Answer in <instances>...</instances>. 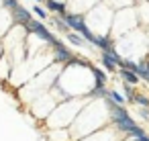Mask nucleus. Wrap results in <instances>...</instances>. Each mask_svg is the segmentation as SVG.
<instances>
[{
	"mask_svg": "<svg viewBox=\"0 0 149 141\" xmlns=\"http://www.w3.org/2000/svg\"><path fill=\"white\" fill-rule=\"evenodd\" d=\"M2 6H6V8L10 10V8L19 6V2H17V0H2Z\"/></svg>",
	"mask_w": 149,
	"mask_h": 141,
	"instance_id": "nucleus-22",
	"label": "nucleus"
},
{
	"mask_svg": "<svg viewBox=\"0 0 149 141\" xmlns=\"http://www.w3.org/2000/svg\"><path fill=\"white\" fill-rule=\"evenodd\" d=\"M65 41H68L70 45H74V47H80V49L88 47V41H86L80 33H74V31H70V33L65 35Z\"/></svg>",
	"mask_w": 149,
	"mask_h": 141,
	"instance_id": "nucleus-12",
	"label": "nucleus"
},
{
	"mask_svg": "<svg viewBox=\"0 0 149 141\" xmlns=\"http://www.w3.org/2000/svg\"><path fill=\"white\" fill-rule=\"evenodd\" d=\"M92 76H94V88H106L108 74H104L100 68H92Z\"/></svg>",
	"mask_w": 149,
	"mask_h": 141,
	"instance_id": "nucleus-13",
	"label": "nucleus"
},
{
	"mask_svg": "<svg viewBox=\"0 0 149 141\" xmlns=\"http://www.w3.org/2000/svg\"><path fill=\"white\" fill-rule=\"evenodd\" d=\"M108 98L114 102V104H120V106H125L127 104V98L120 94V90H116V88H108Z\"/></svg>",
	"mask_w": 149,
	"mask_h": 141,
	"instance_id": "nucleus-16",
	"label": "nucleus"
},
{
	"mask_svg": "<svg viewBox=\"0 0 149 141\" xmlns=\"http://www.w3.org/2000/svg\"><path fill=\"white\" fill-rule=\"evenodd\" d=\"M123 96L127 98V102H133V98H135V86H131V84H125L123 82Z\"/></svg>",
	"mask_w": 149,
	"mask_h": 141,
	"instance_id": "nucleus-20",
	"label": "nucleus"
},
{
	"mask_svg": "<svg viewBox=\"0 0 149 141\" xmlns=\"http://www.w3.org/2000/svg\"><path fill=\"white\" fill-rule=\"evenodd\" d=\"M33 13H35L39 19H47V15H49V13H47L43 6H39V4H35V6H33Z\"/></svg>",
	"mask_w": 149,
	"mask_h": 141,
	"instance_id": "nucleus-21",
	"label": "nucleus"
},
{
	"mask_svg": "<svg viewBox=\"0 0 149 141\" xmlns=\"http://www.w3.org/2000/svg\"><path fill=\"white\" fill-rule=\"evenodd\" d=\"M137 112H139V117H141V119L149 121V108H137Z\"/></svg>",
	"mask_w": 149,
	"mask_h": 141,
	"instance_id": "nucleus-23",
	"label": "nucleus"
},
{
	"mask_svg": "<svg viewBox=\"0 0 149 141\" xmlns=\"http://www.w3.org/2000/svg\"><path fill=\"white\" fill-rule=\"evenodd\" d=\"M80 141H120V133L108 125V127H104V129H100V131H96V133H92Z\"/></svg>",
	"mask_w": 149,
	"mask_h": 141,
	"instance_id": "nucleus-6",
	"label": "nucleus"
},
{
	"mask_svg": "<svg viewBox=\"0 0 149 141\" xmlns=\"http://www.w3.org/2000/svg\"><path fill=\"white\" fill-rule=\"evenodd\" d=\"M74 57H76V55L72 53V49H70L63 41H59V43L53 45V61H55V64L65 66V64H70Z\"/></svg>",
	"mask_w": 149,
	"mask_h": 141,
	"instance_id": "nucleus-7",
	"label": "nucleus"
},
{
	"mask_svg": "<svg viewBox=\"0 0 149 141\" xmlns=\"http://www.w3.org/2000/svg\"><path fill=\"white\" fill-rule=\"evenodd\" d=\"M51 25H53L59 33H63V35H68V33H70V27L65 25L63 17H53V19H51Z\"/></svg>",
	"mask_w": 149,
	"mask_h": 141,
	"instance_id": "nucleus-19",
	"label": "nucleus"
},
{
	"mask_svg": "<svg viewBox=\"0 0 149 141\" xmlns=\"http://www.w3.org/2000/svg\"><path fill=\"white\" fill-rule=\"evenodd\" d=\"M94 47H98L100 51H110V49H114V39L110 35H96Z\"/></svg>",
	"mask_w": 149,
	"mask_h": 141,
	"instance_id": "nucleus-10",
	"label": "nucleus"
},
{
	"mask_svg": "<svg viewBox=\"0 0 149 141\" xmlns=\"http://www.w3.org/2000/svg\"><path fill=\"white\" fill-rule=\"evenodd\" d=\"M133 104H135L137 108H149V96H147V94H141V92H135Z\"/></svg>",
	"mask_w": 149,
	"mask_h": 141,
	"instance_id": "nucleus-18",
	"label": "nucleus"
},
{
	"mask_svg": "<svg viewBox=\"0 0 149 141\" xmlns=\"http://www.w3.org/2000/svg\"><path fill=\"white\" fill-rule=\"evenodd\" d=\"M47 13H55L57 17H65L68 15V4L63 0H45Z\"/></svg>",
	"mask_w": 149,
	"mask_h": 141,
	"instance_id": "nucleus-9",
	"label": "nucleus"
},
{
	"mask_svg": "<svg viewBox=\"0 0 149 141\" xmlns=\"http://www.w3.org/2000/svg\"><path fill=\"white\" fill-rule=\"evenodd\" d=\"M116 74L120 76V80L125 82V84H131V86H139V76L135 74V72H131V70H127V68H118L116 70Z\"/></svg>",
	"mask_w": 149,
	"mask_h": 141,
	"instance_id": "nucleus-11",
	"label": "nucleus"
},
{
	"mask_svg": "<svg viewBox=\"0 0 149 141\" xmlns=\"http://www.w3.org/2000/svg\"><path fill=\"white\" fill-rule=\"evenodd\" d=\"M86 104V98H70L59 102L53 112L47 117V127L49 129H70V125L76 121L78 112Z\"/></svg>",
	"mask_w": 149,
	"mask_h": 141,
	"instance_id": "nucleus-2",
	"label": "nucleus"
},
{
	"mask_svg": "<svg viewBox=\"0 0 149 141\" xmlns=\"http://www.w3.org/2000/svg\"><path fill=\"white\" fill-rule=\"evenodd\" d=\"M10 13H13V21H15L17 25H23V27L33 19V17H31V13H29L27 8H23L21 4H19V6H15V8H10Z\"/></svg>",
	"mask_w": 149,
	"mask_h": 141,
	"instance_id": "nucleus-8",
	"label": "nucleus"
},
{
	"mask_svg": "<svg viewBox=\"0 0 149 141\" xmlns=\"http://www.w3.org/2000/svg\"><path fill=\"white\" fill-rule=\"evenodd\" d=\"M57 76H59V72L53 70V68H51V70H43V72H39V76H35V78L23 88L25 98L33 102L35 98L47 94V92L53 88V84L57 82Z\"/></svg>",
	"mask_w": 149,
	"mask_h": 141,
	"instance_id": "nucleus-3",
	"label": "nucleus"
},
{
	"mask_svg": "<svg viewBox=\"0 0 149 141\" xmlns=\"http://www.w3.org/2000/svg\"><path fill=\"white\" fill-rule=\"evenodd\" d=\"M110 121L108 117V106L104 104V100H90L88 104L82 106V110L78 112L76 121L70 125V137L72 141H80L100 129L106 127V123Z\"/></svg>",
	"mask_w": 149,
	"mask_h": 141,
	"instance_id": "nucleus-1",
	"label": "nucleus"
},
{
	"mask_svg": "<svg viewBox=\"0 0 149 141\" xmlns=\"http://www.w3.org/2000/svg\"><path fill=\"white\" fill-rule=\"evenodd\" d=\"M57 104H59L57 98H55L51 92H47V94H43V96H39V98H35V100L31 102V110H33V114H35L37 119H47V117L53 112V108H55Z\"/></svg>",
	"mask_w": 149,
	"mask_h": 141,
	"instance_id": "nucleus-4",
	"label": "nucleus"
},
{
	"mask_svg": "<svg viewBox=\"0 0 149 141\" xmlns=\"http://www.w3.org/2000/svg\"><path fill=\"white\" fill-rule=\"evenodd\" d=\"M137 141H149V135H147V133H145V135H143V137H139V139H137Z\"/></svg>",
	"mask_w": 149,
	"mask_h": 141,
	"instance_id": "nucleus-24",
	"label": "nucleus"
},
{
	"mask_svg": "<svg viewBox=\"0 0 149 141\" xmlns=\"http://www.w3.org/2000/svg\"><path fill=\"white\" fill-rule=\"evenodd\" d=\"M135 10H137V23L139 25H149V2L139 4Z\"/></svg>",
	"mask_w": 149,
	"mask_h": 141,
	"instance_id": "nucleus-14",
	"label": "nucleus"
},
{
	"mask_svg": "<svg viewBox=\"0 0 149 141\" xmlns=\"http://www.w3.org/2000/svg\"><path fill=\"white\" fill-rule=\"evenodd\" d=\"M100 64H102V66H104V70H106V72H110V74H116V70H118V68L114 66V61H112L106 53H102V51H100Z\"/></svg>",
	"mask_w": 149,
	"mask_h": 141,
	"instance_id": "nucleus-17",
	"label": "nucleus"
},
{
	"mask_svg": "<svg viewBox=\"0 0 149 141\" xmlns=\"http://www.w3.org/2000/svg\"><path fill=\"white\" fill-rule=\"evenodd\" d=\"M25 29L29 31V33H33V35H37L41 41H45L47 45H55V43H59V39H55V35L45 27V23H41V21H37V19H31L27 25H25Z\"/></svg>",
	"mask_w": 149,
	"mask_h": 141,
	"instance_id": "nucleus-5",
	"label": "nucleus"
},
{
	"mask_svg": "<svg viewBox=\"0 0 149 141\" xmlns=\"http://www.w3.org/2000/svg\"><path fill=\"white\" fill-rule=\"evenodd\" d=\"M137 76H139V80L149 82V55H147V57H143V59H139V66H137Z\"/></svg>",
	"mask_w": 149,
	"mask_h": 141,
	"instance_id": "nucleus-15",
	"label": "nucleus"
},
{
	"mask_svg": "<svg viewBox=\"0 0 149 141\" xmlns=\"http://www.w3.org/2000/svg\"><path fill=\"white\" fill-rule=\"evenodd\" d=\"M125 141H133V139H125Z\"/></svg>",
	"mask_w": 149,
	"mask_h": 141,
	"instance_id": "nucleus-25",
	"label": "nucleus"
}]
</instances>
